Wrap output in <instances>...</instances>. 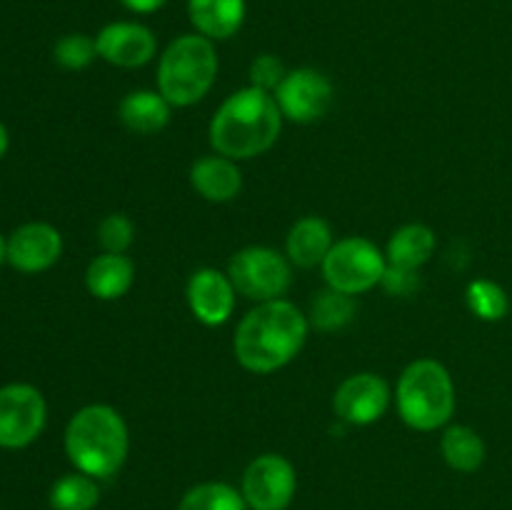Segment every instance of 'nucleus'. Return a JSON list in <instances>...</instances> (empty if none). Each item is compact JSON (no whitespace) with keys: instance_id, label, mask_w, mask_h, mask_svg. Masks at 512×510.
Instances as JSON below:
<instances>
[{"instance_id":"f257e3e1","label":"nucleus","mask_w":512,"mask_h":510,"mask_svg":"<svg viewBox=\"0 0 512 510\" xmlns=\"http://www.w3.org/2000/svg\"><path fill=\"white\" fill-rule=\"evenodd\" d=\"M308 315L290 300H265L240 320L235 330V358L245 370L258 375L285 368L308 340Z\"/></svg>"},{"instance_id":"f03ea898","label":"nucleus","mask_w":512,"mask_h":510,"mask_svg":"<svg viewBox=\"0 0 512 510\" xmlns=\"http://www.w3.org/2000/svg\"><path fill=\"white\" fill-rule=\"evenodd\" d=\"M283 130V113L273 93L240 88L220 103L210 120V145L230 160H250L268 153Z\"/></svg>"},{"instance_id":"7ed1b4c3","label":"nucleus","mask_w":512,"mask_h":510,"mask_svg":"<svg viewBox=\"0 0 512 510\" xmlns=\"http://www.w3.org/2000/svg\"><path fill=\"white\" fill-rule=\"evenodd\" d=\"M63 443L75 470L95 480H108L128 460L130 433L118 410L95 403L70 418Z\"/></svg>"},{"instance_id":"20e7f679","label":"nucleus","mask_w":512,"mask_h":510,"mask_svg":"<svg viewBox=\"0 0 512 510\" xmlns=\"http://www.w3.org/2000/svg\"><path fill=\"white\" fill-rule=\"evenodd\" d=\"M218 78V53L213 40L198 33L170 40L158 63V93L173 108L203 100Z\"/></svg>"},{"instance_id":"39448f33","label":"nucleus","mask_w":512,"mask_h":510,"mask_svg":"<svg viewBox=\"0 0 512 510\" xmlns=\"http://www.w3.org/2000/svg\"><path fill=\"white\" fill-rule=\"evenodd\" d=\"M398 413L408 428L433 433L450 423L455 413V383L443 363L433 358L413 360L398 380Z\"/></svg>"},{"instance_id":"423d86ee","label":"nucleus","mask_w":512,"mask_h":510,"mask_svg":"<svg viewBox=\"0 0 512 510\" xmlns=\"http://www.w3.org/2000/svg\"><path fill=\"white\" fill-rule=\"evenodd\" d=\"M320 268L328 288L345 295H360L380 285L388 258L373 240L350 235L333 243Z\"/></svg>"},{"instance_id":"0eeeda50","label":"nucleus","mask_w":512,"mask_h":510,"mask_svg":"<svg viewBox=\"0 0 512 510\" xmlns=\"http://www.w3.org/2000/svg\"><path fill=\"white\" fill-rule=\"evenodd\" d=\"M228 275L235 290L250 300H278L293 283V263L288 255L265 245H250L230 258Z\"/></svg>"},{"instance_id":"6e6552de","label":"nucleus","mask_w":512,"mask_h":510,"mask_svg":"<svg viewBox=\"0 0 512 510\" xmlns=\"http://www.w3.org/2000/svg\"><path fill=\"white\" fill-rule=\"evenodd\" d=\"M48 403L35 385L8 383L0 388V448L20 450L40 438Z\"/></svg>"},{"instance_id":"1a4fd4ad","label":"nucleus","mask_w":512,"mask_h":510,"mask_svg":"<svg viewBox=\"0 0 512 510\" xmlns=\"http://www.w3.org/2000/svg\"><path fill=\"white\" fill-rule=\"evenodd\" d=\"M298 490V473L293 463L278 453H265L250 460L243 473V493L250 510H285Z\"/></svg>"},{"instance_id":"9d476101","label":"nucleus","mask_w":512,"mask_h":510,"mask_svg":"<svg viewBox=\"0 0 512 510\" xmlns=\"http://www.w3.org/2000/svg\"><path fill=\"white\" fill-rule=\"evenodd\" d=\"M273 95L283 118L293 123H315L333 105V83L315 68H295L288 70Z\"/></svg>"},{"instance_id":"9b49d317","label":"nucleus","mask_w":512,"mask_h":510,"mask_svg":"<svg viewBox=\"0 0 512 510\" xmlns=\"http://www.w3.org/2000/svg\"><path fill=\"white\" fill-rule=\"evenodd\" d=\"M390 385L375 373H355L338 385L333 395V410L348 425H373L388 410Z\"/></svg>"},{"instance_id":"f8f14e48","label":"nucleus","mask_w":512,"mask_h":510,"mask_svg":"<svg viewBox=\"0 0 512 510\" xmlns=\"http://www.w3.org/2000/svg\"><path fill=\"white\" fill-rule=\"evenodd\" d=\"M95 45H98V58L115 68L128 70L143 68L155 58V50H158L153 30L135 20H115V23L103 25L95 35Z\"/></svg>"},{"instance_id":"ddd939ff","label":"nucleus","mask_w":512,"mask_h":510,"mask_svg":"<svg viewBox=\"0 0 512 510\" xmlns=\"http://www.w3.org/2000/svg\"><path fill=\"white\" fill-rule=\"evenodd\" d=\"M235 293L238 290H235L230 275L220 273L218 268L195 270L188 280V288H185L190 313L208 328L228 323L235 310Z\"/></svg>"},{"instance_id":"4468645a","label":"nucleus","mask_w":512,"mask_h":510,"mask_svg":"<svg viewBox=\"0 0 512 510\" xmlns=\"http://www.w3.org/2000/svg\"><path fill=\"white\" fill-rule=\"evenodd\" d=\"M63 255V235L50 223H25L8 238V263L20 273H43Z\"/></svg>"},{"instance_id":"2eb2a0df","label":"nucleus","mask_w":512,"mask_h":510,"mask_svg":"<svg viewBox=\"0 0 512 510\" xmlns=\"http://www.w3.org/2000/svg\"><path fill=\"white\" fill-rule=\"evenodd\" d=\"M190 185L200 198L210 203H228L238 198L243 188V173L238 163L225 155H205L190 165Z\"/></svg>"},{"instance_id":"dca6fc26","label":"nucleus","mask_w":512,"mask_h":510,"mask_svg":"<svg viewBox=\"0 0 512 510\" xmlns=\"http://www.w3.org/2000/svg\"><path fill=\"white\" fill-rule=\"evenodd\" d=\"M245 0H188V18L195 33L208 40H228L243 28Z\"/></svg>"},{"instance_id":"f3484780","label":"nucleus","mask_w":512,"mask_h":510,"mask_svg":"<svg viewBox=\"0 0 512 510\" xmlns=\"http://www.w3.org/2000/svg\"><path fill=\"white\" fill-rule=\"evenodd\" d=\"M333 228L320 215H305L290 228L285 238V255L298 268H315L323 265L325 255L333 248Z\"/></svg>"},{"instance_id":"a211bd4d","label":"nucleus","mask_w":512,"mask_h":510,"mask_svg":"<svg viewBox=\"0 0 512 510\" xmlns=\"http://www.w3.org/2000/svg\"><path fill=\"white\" fill-rule=\"evenodd\" d=\"M135 265L125 253H103L90 260L85 288L98 300H118L133 288Z\"/></svg>"},{"instance_id":"6ab92c4d","label":"nucleus","mask_w":512,"mask_h":510,"mask_svg":"<svg viewBox=\"0 0 512 510\" xmlns=\"http://www.w3.org/2000/svg\"><path fill=\"white\" fill-rule=\"evenodd\" d=\"M173 105L158 90H130L118 105V118L130 133L155 135L170 123Z\"/></svg>"},{"instance_id":"aec40b11","label":"nucleus","mask_w":512,"mask_h":510,"mask_svg":"<svg viewBox=\"0 0 512 510\" xmlns=\"http://www.w3.org/2000/svg\"><path fill=\"white\" fill-rule=\"evenodd\" d=\"M435 248H438V238H435L433 228L423 223H408L390 235L385 258H388L390 265H398V268L418 270L433 258Z\"/></svg>"},{"instance_id":"412c9836","label":"nucleus","mask_w":512,"mask_h":510,"mask_svg":"<svg viewBox=\"0 0 512 510\" xmlns=\"http://www.w3.org/2000/svg\"><path fill=\"white\" fill-rule=\"evenodd\" d=\"M445 463L458 473H475L485 463V440L470 425H450L440 438Z\"/></svg>"},{"instance_id":"4be33fe9","label":"nucleus","mask_w":512,"mask_h":510,"mask_svg":"<svg viewBox=\"0 0 512 510\" xmlns=\"http://www.w3.org/2000/svg\"><path fill=\"white\" fill-rule=\"evenodd\" d=\"M48 500L53 510H93L100 503L98 480L75 470L50 485Z\"/></svg>"},{"instance_id":"5701e85b","label":"nucleus","mask_w":512,"mask_h":510,"mask_svg":"<svg viewBox=\"0 0 512 510\" xmlns=\"http://www.w3.org/2000/svg\"><path fill=\"white\" fill-rule=\"evenodd\" d=\"M355 318V300L353 295H345L340 290H323V293L315 295V300L310 303L308 323L310 328L323 330V333H333V330L345 328L350 320Z\"/></svg>"},{"instance_id":"b1692460","label":"nucleus","mask_w":512,"mask_h":510,"mask_svg":"<svg viewBox=\"0 0 512 510\" xmlns=\"http://www.w3.org/2000/svg\"><path fill=\"white\" fill-rule=\"evenodd\" d=\"M465 303H468L470 313L485 323H498L510 313L508 290L490 278L470 280L465 288Z\"/></svg>"},{"instance_id":"393cba45","label":"nucleus","mask_w":512,"mask_h":510,"mask_svg":"<svg viewBox=\"0 0 512 510\" xmlns=\"http://www.w3.org/2000/svg\"><path fill=\"white\" fill-rule=\"evenodd\" d=\"M178 510H248L243 493L230 483H198L180 498Z\"/></svg>"},{"instance_id":"a878e982","label":"nucleus","mask_w":512,"mask_h":510,"mask_svg":"<svg viewBox=\"0 0 512 510\" xmlns=\"http://www.w3.org/2000/svg\"><path fill=\"white\" fill-rule=\"evenodd\" d=\"M53 58L60 68L83 70L98 58V45H95V38H90V35L85 33L63 35V38L55 43Z\"/></svg>"},{"instance_id":"bb28decb","label":"nucleus","mask_w":512,"mask_h":510,"mask_svg":"<svg viewBox=\"0 0 512 510\" xmlns=\"http://www.w3.org/2000/svg\"><path fill=\"white\" fill-rule=\"evenodd\" d=\"M135 240V225L128 215L110 213L98 225V243L105 253H125Z\"/></svg>"},{"instance_id":"cd10ccee","label":"nucleus","mask_w":512,"mask_h":510,"mask_svg":"<svg viewBox=\"0 0 512 510\" xmlns=\"http://www.w3.org/2000/svg\"><path fill=\"white\" fill-rule=\"evenodd\" d=\"M248 75H250V85H253V88L265 90V93H275V90H278V85L283 83L285 75H288V70H285L283 60H280L278 55L263 53V55H258L253 63H250Z\"/></svg>"},{"instance_id":"c85d7f7f","label":"nucleus","mask_w":512,"mask_h":510,"mask_svg":"<svg viewBox=\"0 0 512 510\" xmlns=\"http://www.w3.org/2000/svg\"><path fill=\"white\" fill-rule=\"evenodd\" d=\"M380 285H383L385 293H390V295H413L420 285L418 270L398 268V265L388 263Z\"/></svg>"},{"instance_id":"c756f323","label":"nucleus","mask_w":512,"mask_h":510,"mask_svg":"<svg viewBox=\"0 0 512 510\" xmlns=\"http://www.w3.org/2000/svg\"><path fill=\"white\" fill-rule=\"evenodd\" d=\"M120 3H123L125 10H130L135 15H150L163 8L168 0H120Z\"/></svg>"},{"instance_id":"7c9ffc66","label":"nucleus","mask_w":512,"mask_h":510,"mask_svg":"<svg viewBox=\"0 0 512 510\" xmlns=\"http://www.w3.org/2000/svg\"><path fill=\"white\" fill-rule=\"evenodd\" d=\"M8 145H10L8 130H5V125L0 123V160H3V155L8 153Z\"/></svg>"},{"instance_id":"2f4dec72","label":"nucleus","mask_w":512,"mask_h":510,"mask_svg":"<svg viewBox=\"0 0 512 510\" xmlns=\"http://www.w3.org/2000/svg\"><path fill=\"white\" fill-rule=\"evenodd\" d=\"M5 260H8V240L0 235V265H3Z\"/></svg>"}]
</instances>
